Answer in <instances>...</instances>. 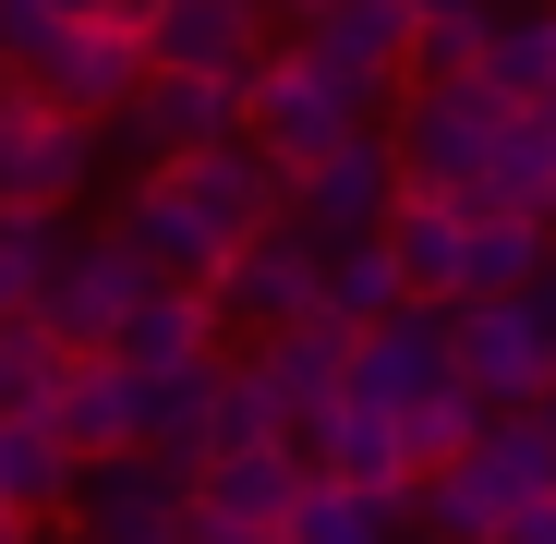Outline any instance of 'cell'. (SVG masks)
<instances>
[{
    "instance_id": "obj_24",
    "label": "cell",
    "mask_w": 556,
    "mask_h": 544,
    "mask_svg": "<svg viewBox=\"0 0 556 544\" xmlns=\"http://www.w3.org/2000/svg\"><path fill=\"white\" fill-rule=\"evenodd\" d=\"M412 303V279H400V242L388 230H351V242H327V315L363 339V327H388Z\"/></svg>"
},
{
    "instance_id": "obj_7",
    "label": "cell",
    "mask_w": 556,
    "mask_h": 544,
    "mask_svg": "<svg viewBox=\"0 0 556 544\" xmlns=\"http://www.w3.org/2000/svg\"><path fill=\"white\" fill-rule=\"evenodd\" d=\"M218 327H254V339H278V327H315L327 315V242L315 230H266V242H242L230 266H218Z\"/></svg>"
},
{
    "instance_id": "obj_2",
    "label": "cell",
    "mask_w": 556,
    "mask_h": 544,
    "mask_svg": "<svg viewBox=\"0 0 556 544\" xmlns=\"http://www.w3.org/2000/svg\"><path fill=\"white\" fill-rule=\"evenodd\" d=\"M242 98H254V146L278 157V169H315V157H339V146H363V134H388L376 110H363L351 98V85L315 61V49H266L254 61V85H242Z\"/></svg>"
},
{
    "instance_id": "obj_30",
    "label": "cell",
    "mask_w": 556,
    "mask_h": 544,
    "mask_svg": "<svg viewBox=\"0 0 556 544\" xmlns=\"http://www.w3.org/2000/svg\"><path fill=\"white\" fill-rule=\"evenodd\" d=\"M61 254H73L61 218H13V206H0V327H37V303H49V279H61Z\"/></svg>"
},
{
    "instance_id": "obj_12",
    "label": "cell",
    "mask_w": 556,
    "mask_h": 544,
    "mask_svg": "<svg viewBox=\"0 0 556 544\" xmlns=\"http://www.w3.org/2000/svg\"><path fill=\"white\" fill-rule=\"evenodd\" d=\"M169 181L218 218V242H230V254H242V242H266V230H291V169H278L254 134H230V146H206V157H181Z\"/></svg>"
},
{
    "instance_id": "obj_37",
    "label": "cell",
    "mask_w": 556,
    "mask_h": 544,
    "mask_svg": "<svg viewBox=\"0 0 556 544\" xmlns=\"http://www.w3.org/2000/svg\"><path fill=\"white\" fill-rule=\"evenodd\" d=\"M496 544H556V496H532V508H508V532Z\"/></svg>"
},
{
    "instance_id": "obj_42",
    "label": "cell",
    "mask_w": 556,
    "mask_h": 544,
    "mask_svg": "<svg viewBox=\"0 0 556 544\" xmlns=\"http://www.w3.org/2000/svg\"><path fill=\"white\" fill-rule=\"evenodd\" d=\"M0 85H13V73H0Z\"/></svg>"
},
{
    "instance_id": "obj_4",
    "label": "cell",
    "mask_w": 556,
    "mask_h": 544,
    "mask_svg": "<svg viewBox=\"0 0 556 544\" xmlns=\"http://www.w3.org/2000/svg\"><path fill=\"white\" fill-rule=\"evenodd\" d=\"M230 134H254V98H242L230 73H146V98L110 122V146L134 157V181L206 157V146H230Z\"/></svg>"
},
{
    "instance_id": "obj_14",
    "label": "cell",
    "mask_w": 556,
    "mask_h": 544,
    "mask_svg": "<svg viewBox=\"0 0 556 544\" xmlns=\"http://www.w3.org/2000/svg\"><path fill=\"white\" fill-rule=\"evenodd\" d=\"M556 266V218L496 206V194H459V303H520Z\"/></svg>"
},
{
    "instance_id": "obj_36",
    "label": "cell",
    "mask_w": 556,
    "mask_h": 544,
    "mask_svg": "<svg viewBox=\"0 0 556 544\" xmlns=\"http://www.w3.org/2000/svg\"><path fill=\"white\" fill-rule=\"evenodd\" d=\"M181 544H278V532L242 520V508H206V496H194V508H181Z\"/></svg>"
},
{
    "instance_id": "obj_33",
    "label": "cell",
    "mask_w": 556,
    "mask_h": 544,
    "mask_svg": "<svg viewBox=\"0 0 556 544\" xmlns=\"http://www.w3.org/2000/svg\"><path fill=\"white\" fill-rule=\"evenodd\" d=\"M278 435H291V400H278V376L242 351L230 388H218V460H230V447H278Z\"/></svg>"
},
{
    "instance_id": "obj_32",
    "label": "cell",
    "mask_w": 556,
    "mask_h": 544,
    "mask_svg": "<svg viewBox=\"0 0 556 544\" xmlns=\"http://www.w3.org/2000/svg\"><path fill=\"white\" fill-rule=\"evenodd\" d=\"M61 376H73V351L49 327H0V423H49Z\"/></svg>"
},
{
    "instance_id": "obj_10",
    "label": "cell",
    "mask_w": 556,
    "mask_h": 544,
    "mask_svg": "<svg viewBox=\"0 0 556 544\" xmlns=\"http://www.w3.org/2000/svg\"><path fill=\"white\" fill-rule=\"evenodd\" d=\"M400 146L388 134H363V146H339V157H315L303 181H291V230H315V242H351V230H388L400 218Z\"/></svg>"
},
{
    "instance_id": "obj_17",
    "label": "cell",
    "mask_w": 556,
    "mask_h": 544,
    "mask_svg": "<svg viewBox=\"0 0 556 544\" xmlns=\"http://www.w3.org/2000/svg\"><path fill=\"white\" fill-rule=\"evenodd\" d=\"M49 423H61L73 460H134V447H146V376H134L122 351H73Z\"/></svg>"
},
{
    "instance_id": "obj_31",
    "label": "cell",
    "mask_w": 556,
    "mask_h": 544,
    "mask_svg": "<svg viewBox=\"0 0 556 544\" xmlns=\"http://www.w3.org/2000/svg\"><path fill=\"white\" fill-rule=\"evenodd\" d=\"M484 423H496V400L459 376V388H435V400H412V412H400V447H412V472H447Z\"/></svg>"
},
{
    "instance_id": "obj_15",
    "label": "cell",
    "mask_w": 556,
    "mask_h": 544,
    "mask_svg": "<svg viewBox=\"0 0 556 544\" xmlns=\"http://www.w3.org/2000/svg\"><path fill=\"white\" fill-rule=\"evenodd\" d=\"M146 49H157V73H230V85H254L266 0H146Z\"/></svg>"
},
{
    "instance_id": "obj_5",
    "label": "cell",
    "mask_w": 556,
    "mask_h": 544,
    "mask_svg": "<svg viewBox=\"0 0 556 544\" xmlns=\"http://www.w3.org/2000/svg\"><path fill=\"white\" fill-rule=\"evenodd\" d=\"M412 37H424L412 0H315V25H303L291 49H315V61L351 85V98L388 122V110H400V85H412Z\"/></svg>"
},
{
    "instance_id": "obj_43",
    "label": "cell",
    "mask_w": 556,
    "mask_h": 544,
    "mask_svg": "<svg viewBox=\"0 0 556 544\" xmlns=\"http://www.w3.org/2000/svg\"><path fill=\"white\" fill-rule=\"evenodd\" d=\"M424 544H435V532H424Z\"/></svg>"
},
{
    "instance_id": "obj_19",
    "label": "cell",
    "mask_w": 556,
    "mask_h": 544,
    "mask_svg": "<svg viewBox=\"0 0 556 544\" xmlns=\"http://www.w3.org/2000/svg\"><path fill=\"white\" fill-rule=\"evenodd\" d=\"M218 388H230V363H181V376H146V447L169 472H206L218 460Z\"/></svg>"
},
{
    "instance_id": "obj_8",
    "label": "cell",
    "mask_w": 556,
    "mask_h": 544,
    "mask_svg": "<svg viewBox=\"0 0 556 544\" xmlns=\"http://www.w3.org/2000/svg\"><path fill=\"white\" fill-rule=\"evenodd\" d=\"M459 388V303H400L388 327H363L351 339V400H376V412H412Z\"/></svg>"
},
{
    "instance_id": "obj_23",
    "label": "cell",
    "mask_w": 556,
    "mask_h": 544,
    "mask_svg": "<svg viewBox=\"0 0 556 544\" xmlns=\"http://www.w3.org/2000/svg\"><path fill=\"white\" fill-rule=\"evenodd\" d=\"M218 351V303L206 291H146L134 303V327H122V363H134V376H181V363H206Z\"/></svg>"
},
{
    "instance_id": "obj_38",
    "label": "cell",
    "mask_w": 556,
    "mask_h": 544,
    "mask_svg": "<svg viewBox=\"0 0 556 544\" xmlns=\"http://www.w3.org/2000/svg\"><path fill=\"white\" fill-rule=\"evenodd\" d=\"M73 25H134V0H61Z\"/></svg>"
},
{
    "instance_id": "obj_3",
    "label": "cell",
    "mask_w": 556,
    "mask_h": 544,
    "mask_svg": "<svg viewBox=\"0 0 556 544\" xmlns=\"http://www.w3.org/2000/svg\"><path fill=\"white\" fill-rule=\"evenodd\" d=\"M496 134H508L496 85H400V110H388V146H400L412 194H484Z\"/></svg>"
},
{
    "instance_id": "obj_1",
    "label": "cell",
    "mask_w": 556,
    "mask_h": 544,
    "mask_svg": "<svg viewBox=\"0 0 556 544\" xmlns=\"http://www.w3.org/2000/svg\"><path fill=\"white\" fill-rule=\"evenodd\" d=\"M98 157H110V122H73L49 85H0V206H13V218L85 206Z\"/></svg>"
},
{
    "instance_id": "obj_20",
    "label": "cell",
    "mask_w": 556,
    "mask_h": 544,
    "mask_svg": "<svg viewBox=\"0 0 556 544\" xmlns=\"http://www.w3.org/2000/svg\"><path fill=\"white\" fill-rule=\"evenodd\" d=\"M194 496H206V508H242V520H266V532H291V508L315 496V460H303L291 435H278V447H230V460L194 472Z\"/></svg>"
},
{
    "instance_id": "obj_29",
    "label": "cell",
    "mask_w": 556,
    "mask_h": 544,
    "mask_svg": "<svg viewBox=\"0 0 556 544\" xmlns=\"http://www.w3.org/2000/svg\"><path fill=\"white\" fill-rule=\"evenodd\" d=\"M400 520H412V496H363V484H327L315 472V496L291 508L278 544H400Z\"/></svg>"
},
{
    "instance_id": "obj_13",
    "label": "cell",
    "mask_w": 556,
    "mask_h": 544,
    "mask_svg": "<svg viewBox=\"0 0 556 544\" xmlns=\"http://www.w3.org/2000/svg\"><path fill=\"white\" fill-rule=\"evenodd\" d=\"M291 447L327 472V484H363V496H412L424 472H412V447H400V412H376V400H327V412H303L291 423Z\"/></svg>"
},
{
    "instance_id": "obj_41",
    "label": "cell",
    "mask_w": 556,
    "mask_h": 544,
    "mask_svg": "<svg viewBox=\"0 0 556 544\" xmlns=\"http://www.w3.org/2000/svg\"><path fill=\"white\" fill-rule=\"evenodd\" d=\"M0 544H37V520H0Z\"/></svg>"
},
{
    "instance_id": "obj_28",
    "label": "cell",
    "mask_w": 556,
    "mask_h": 544,
    "mask_svg": "<svg viewBox=\"0 0 556 544\" xmlns=\"http://www.w3.org/2000/svg\"><path fill=\"white\" fill-rule=\"evenodd\" d=\"M484 194L556 218V110H508V134H496V157H484Z\"/></svg>"
},
{
    "instance_id": "obj_34",
    "label": "cell",
    "mask_w": 556,
    "mask_h": 544,
    "mask_svg": "<svg viewBox=\"0 0 556 544\" xmlns=\"http://www.w3.org/2000/svg\"><path fill=\"white\" fill-rule=\"evenodd\" d=\"M61 37H73L61 0H0V73H13V85H37L61 61Z\"/></svg>"
},
{
    "instance_id": "obj_21",
    "label": "cell",
    "mask_w": 556,
    "mask_h": 544,
    "mask_svg": "<svg viewBox=\"0 0 556 544\" xmlns=\"http://www.w3.org/2000/svg\"><path fill=\"white\" fill-rule=\"evenodd\" d=\"M508 110H556V0H508V13H484V73Z\"/></svg>"
},
{
    "instance_id": "obj_35",
    "label": "cell",
    "mask_w": 556,
    "mask_h": 544,
    "mask_svg": "<svg viewBox=\"0 0 556 544\" xmlns=\"http://www.w3.org/2000/svg\"><path fill=\"white\" fill-rule=\"evenodd\" d=\"M472 73H484V13H424L412 85H472Z\"/></svg>"
},
{
    "instance_id": "obj_27",
    "label": "cell",
    "mask_w": 556,
    "mask_h": 544,
    "mask_svg": "<svg viewBox=\"0 0 556 544\" xmlns=\"http://www.w3.org/2000/svg\"><path fill=\"white\" fill-rule=\"evenodd\" d=\"M412 520H424L435 544H496V532H508V496L472 472V447H459L447 472H424V484H412Z\"/></svg>"
},
{
    "instance_id": "obj_11",
    "label": "cell",
    "mask_w": 556,
    "mask_h": 544,
    "mask_svg": "<svg viewBox=\"0 0 556 544\" xmlns=\"http://www.w3.org/2000/svg\"><path fill=\"white\" fill-rule=\"evenodd\" d=\"M134 254H146V279H169V291H218V266H230V242H218V218L181 194L169 169H146L134 194H122V218H110Z\"/></svg>"
},
{
    "instance_id": "obj_18",
    "label": "cell",
    "mask_w": 556,
    "mask_h": 544,
    "mask_svg": "<svg viewBox=\"0 0 556 544\" xmlns=\"http://www.w3.org/2000/svg\"><path fill=\"white\" fill-rule=\"evenodd\" d=\"M146 73H157L146 25H73V37H61V61H49L37 85H49L73 122H122V110L146 98Z\"/></svg>"
},
{
    "instance_id": "obj_39",
    "label": "cell",
    "mask_w": 556,
    "mask_h": 544,
    "mask_svg": "<svg viewBox=\"0 0 556 544\" xmlns=\"http://www.w3.org/2000/svg\"><path fill=\"white\" fill-rule=\"evenodd\" d=\"M532 315H544V351H556V266H544V279H532Z\"/></svg>"
},
{
    "instance_id": "obj_26",
    "label": "cell",
    "mask_w": 556,
    "mask_h": 544,
    "mask_svg": "<svg viewBox=\"0 0 556 544\" xmlns=\"http://www.w3.org/2000/svg\"><path fill=\"white\" fill-rule=\"evenodd\" d=\"M388 242H400L412 303H459V194H400Z\"/></svg>"
},
{
    "instance_id": "obj_9",
    "label": "cell",
    "mask_w": 556,
    "mask_h": 544,
    "mask_svg": "<svg viewBox=\"0 0 556 544\" xmlns=\"http://www.w3.org/2000/svg\"><path fill=\"white\" fill-rule=\"evenodd\" d=\"M181 508H194V472H169L157 447H134V460H85L73 544H181Z\"/></svg>"
},
{
    "instance_id": "obj_40",
    "label": "cell",
    "mask_w": 556,
    "mask_h": 544,
    "mask_svg": "<svg viewBox=\"0 0 556 544\" xmlns=\"http://www.w3.org/2000/svg\"><path fill=\"white\" fill-rule=\"evenodd\" d=\"M412 13H508V0H412Z\"/></svg>"
},
{
    "instance_id": "obj_25",
    "label": "cell",
    "mask_w": 556,
    "mask_h": 544,
    "mask_svg": "<svg viewBox=\"0 0 556 544\" xmlns=\"http://www.w3.org/2000/svg\"><path fill=\"white\" fill-rule=\"evenodd\" d=\"M254 363L278 376V400H291V423H303V412H327V400L351 388V327H339V315L278 327V339H254Z\"/></svg>"
},
{
    "instance_id": "obj_22",
    "label": "cell",
    "mask_w": 556,
    "mask_h": 544,
    "mask_svg": "<svg viewBox=\"0 0 556 544\" xmlns=\"http://www.w3.org/2000/svg\"><path fill=\"white\" fill-rule=\"evenodd\" d=\"M85 460L61 447V423H0V520H73Z\"/></svg>"
},
{
    "instance_id": "obj_6",
    "label": "cell",
    "mask_w": 556,
    "mask_h": 544,
    "mask_svg": "<svg viewBox=\"0 0 556 544\" xmlns=\"http://www.w3.org/2000/svg\"><path fill=\"white\" fill-rule=\"evenodd\" d=\"M146 291H157V279H146V254H134L122 230H85V242L61 254V279H49L37 327H49L61 351H122V327H134Z\"/></svg>"
},
{
    "instance_id": "obj_16",
    "label": "cell",
    "mask_w": 556,
    "mask_h": 544,
    "mask_svg": "<svg viewBox=\"0 0 556 544\" xmlns=\"http://www.w3.org/2000/svg\"><path fill=\"white\" fill-rule=\"evenodd\" d=\"M459 376H472L496 412H532V400L556 388V351H544L532 291H520V303H459Z\"/></svg>"
}]
</instances>
